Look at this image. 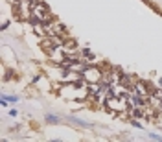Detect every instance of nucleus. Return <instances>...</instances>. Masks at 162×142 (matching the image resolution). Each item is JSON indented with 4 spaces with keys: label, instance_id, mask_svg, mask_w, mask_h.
Masks as SVG:
<instances>
[{
    "label": "nucleus",
    "instance_id": "obj_1",
    "mask_svg": "<svg viewBox=\"0 0 162 142\" xmlns=\"http://www.w3.org/2000/svg\"><path fill=\"white\" fill-rule=\"evenodd\" d=\"M72 122H76V124H79V126H83V127H90V124L88 122H83V120H79V118H70Z\"/></svg>",
    "mask_w": 162,
    "mask_h": 142
},
{
    "label": "nucleus",
    "instance_id": "obj_2",
    "mask_svg": "<svg viewBox=\"0 0 162 142\" xmlns=\"http://www.w3.org/2000/svg\"><path fill=\"white\" fill-rule=\"evenodd\" d=\"M6 102H17V100H19V98H17V96H2Z\"/></svg>",
    "mask_w": 162,
    "mask_h": 142
},
{
    "label": "nucleus",
    "instance_id": "obj_3",
    "mask_svg": "<svg viewBox=\"0 0 162 142\" xmlns=\"http://www.w3.org/2000/svg\"><path fill=\"white\" fill-rule=\"evenodd\" d=\"M149 138H153V140H162V137H158V135H155V133H149Z\"/></svg>",
    "mask_w": 162,
    "mask_h": 142
},
{
    "label": "nucleus",
    "instance_id": "obj_4",
    "mask_svg": "<svg viewBox=\"0 0 162 142\" xmlns=\"http://www.w3.org/2000/svg\"><path fill=\"white\" fill-rule=\"evenodd\" d=\"M46 118H48V122H57V118H55V116H52V114H48Z\"/></svg>",
    "mask_w": 162,
    "mask_h": 142
}]
</instances>
